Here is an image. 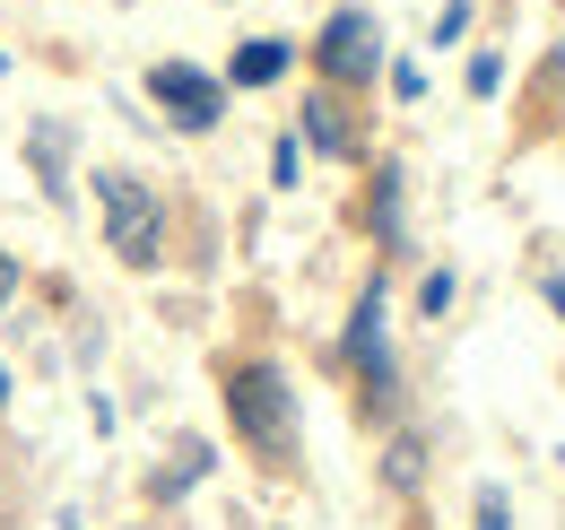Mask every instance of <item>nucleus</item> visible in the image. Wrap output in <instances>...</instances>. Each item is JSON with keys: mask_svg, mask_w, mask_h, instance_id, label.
I'll return each instance as SVG.
<instances>
[{"mask_svg": "<svg viewBox=\"0 0 565 530\" xmlns=\"http://www.w3.org/2000/svg\"><path fill=\"white\" fill-rule=\"evenodd\" d=\"M0 70H9V53H0Z\"/></svg>", "mask_w": 565, "mask_h": 530, "instance_id": "19", "label": "nucleus"}, {"mask_svg": "<svg viewBox=\"0 0 565 530\" xmlns=\"http://www.w3.org/2000/svg\"><path fill=\"white\" fill-rule=\"evenodd\" d=\"M313 70H322L331 87H365V78L383 70V26H374L365 9H331L322 35H313Z\"/></svg>", "mask_w": 565, "mask_h": 530, "instance_id": "3", "label": "nucleus"}, {"mask_svg": "<svg viewBox=\"0 0 565 530\" xmlns=\"http://www.w3.org/2000/svg\"><path fill=\"white\" fill-rule=\"evenodd\" d=\"M452 305V269H426V287H418V314H444Z\"/></svg>", "mask_w": 565, "mask_h": 530, "instance_id": "13", "label": "nucleus"}, {"mask_svg": "<svg viewBox=\"0 0 565 530\" xmlns=\"http://www.w3.org/2000/svg\"><path fill=\"white\" fill-rule=\"evenodd\" d=\"M374 235H383V244H401V166H392V174H374Z\"/></svg>", "mask_w": 565, "mask_h": 530, "instance_id": "9", "label": "nucleus"}, {"mask_svg": "<svg viewBox=\"0 0 565 530\" xmlns=\"http://www.w3.org/2000/svg\"><path fill=\"white\" fill-rule=\"evenodd\" d=\"M62 148H71V139H62V123H35V131H26V157H35V183H44L53 200L71 192V174H62Z\"/></svg>", "mask_w": 565, "mask_h": 530, "instance_id": "7", "label": "nucleus"}, {"mask_svg": "<svg viewBox=\"0 0 565 530\" xmlns=\"http://www.w3.org/2000/svg\"><path fill=\"white\" fill-rule=\"evenodd\" d=\"M96 209H105V244L122 253L131 269H157L166 262V200L148 192L140 174H96Z\"/></svg>", "mask_w": 565, "mask_h": 530, "instance_id": "2", "label": "nucleus"}, {"mask_svg": "<svg viewBox=\"0 0 565 530\" xmlns=\"http://www.w3.org/2000/svg\"><path fill=\"white\" fill-rule=\"evenodd\" d=\"M548 305H557V322H565V269H557V278H548Z\"/></svg>", "mask_w": 565, "mask_h": 530, "instance_id": "17", "label": "nucleus"}, {"mask_svg": "<svg viewBox=\"0 0 565 530\" xmlns=\"http://www.w3.org/2000/svg\"><path fill=\"white\" fill-rule=\"evenodd\" d=\"M0 400H9V374H0Z\"/></svg>", "mask_w": 565, "mask_h": 530, "instance_id": "18", "label": "nucleus"}, {"mask_svg": "<svg viewBox=\"0 0 565 530\" xmlns=\"http://www.w3.org/2000/svg\"><path fill=\"white\" fill-rule=\"evenodd\" d=\"M470 87H479V96H495V87H504V62H495V53H479V62H470Z\"/></svg>", "mask_w": 565, "mask_h": 530, "instance_id": "15", "label": "nucleus"}, {"mask_svg": "<svg viewBox=\"0 0 565 530\" xmlns=\"http://www.w3.org/2000/svg\"><path fill=\"white\" fill-rule=\"evenodd\" d=\"M305 139H313L322 157H356V131H349V114H340L331 96H313V105H305Z\"/></svg>", "mask_w": 565, "mask_h": 530, "instance_id": "6", "label": "nucleus"}, {"mask_svg": "<svg viewBox=\"0 0 565 530\" xmlns=\"http://www.w3.org/2000/svg\"><path fill=\"white\" fill-rule=\"evenodd\" d=\"M201 478H210V444H183V462L157 478V496H183V487H201Z\"/></svg>", "mask_w": 565, "mask_h": 530, "instance_id": "10", "label": "nucleus"}, {"mask_svg": "<svg viewBox=\"0 0 565 530\" xmlns=\"http://www.w3.org/2000/svg\"><path fill=\"white\" fill-rule=\"evenodd\" d=\"M479 530H513V505H504V487H479Z\"/></svg>", "mask_w": 565, "mask_h": 530, "instance_id": "12", "label": "nucleus"}, {"mask_svg": "<svg viewBox=\"0 0 565 530\" xmlns=\"http://www.w3.org/2000/svg\"><path fill=\"white\" fill-rule=\"evenodd\" d=\"M148 96L166 105L174 131H217V114H226V87H217L210 70H192V62H157L148 70Z\"/></svg>", "mask_w": 565, "mask_h": 530, "instance_id": "4", "label": "nucleus"}, {"mask_svg": "<svg viewBox=\"0 0 565 530\" xmlns=\"http://www.w3.org/2000/svg\"><path fill=\"white\" fill-rule=\"evenodd\" d=\"M9 296H18V262L0 253V314H9Z\"/></svg>", "mask_w": 565, "mask_h": 530, "instance_id": "16", "label": "nucleus"}, {"mask_svg": "<svg viewBox=\"0 0 565 530\" xmlns=\"http://www.w3.org/2000/svg\"><path fill=\"white\" fill-rule=\"evenodd\" d=\"M349 365L365 374V392H392V339H383V287H365L349 314Z\"/></svg>", "mask_w": 565, "mask_h": 530, "instance_id": "5", "label": "nucleus"}, {"mask_svg": "<svg viewBox=\"0 0 565 530\" xmlns=\"http://www.w3.org/2000/svg\"><path fill=\"white\" fill-rule=\"evenodd\" d=\"M226 417H235V435H244L262 462H287V453H296V383H287L270 357H253V365L226 374Z\"/></svg>", "mask_w": 565, "mask_h": 530, "instance_id": "1", "label": "nucleus"}, {"mask_svg": "<svg viewBox=\"0 0 565 530\" xmlns=\"http://www.w3.org/2000/svg\"><path fill=\"white\" fill-rule=\"evenodd\" d=\"M296 166H305V148H296V139H279V148H270V183H296Z\"/></svg>", "mask_w": 565, "mask_h": 530, "instance_id": "14", "label": "nucleus"}, {"mask_svg": "<svg viewBox=\"0 0 565 530\" xmlns=\"http://www.w3.org/2000/svg\"><path fill=\"white\" fill-rule=\"evenodd\" d=\"M470 35V0H444V18H435V44H461Z\"/></svg>", "mask_w": 565, "mask_h": 530, "instance_id": "11", "label": "nucleus"}, {"mask_svg": "<svg viewBox=\"0 0 565 530\" xmlns=\"http://www.w3.org/2000/svg\"><path fill=\"white\" fill-rule=\"evenodd\" d=\"M226 78H235V87H270V78H287V44H244V53L226 62Z\"/></svg>", "mask_w": 565, "mask_h": 530, "instance_id": "8", "label": "nucleus"}]
</instances>
